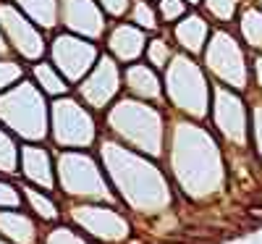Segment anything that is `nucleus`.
Wrapping results in <instances>:
<instances>
[{
    "label": "nucleus",
    "instance_id": "nucleus-1",
    "mask_svg": "<svg viewBox=\"0 0 262 244\" xmlns=\"http://www.w3.org/2000/svg\"><path fill=\"white\" fill-rule=\"evenodd\" d=\"M165 6V13H176V0H163Z\"/></svg>",
    "mask_w": 262,
    "mask_h": 244
}]
</instances>
